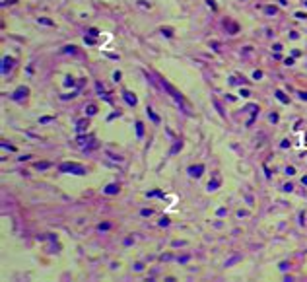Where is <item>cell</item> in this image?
<instances>
[{"instance_id":"obj_8","label":"cell","mask_w":307,"mask_h":282,"mask_svg":"<svg viewBox=\"0 0 307 282\" xmlns=\"http://www.w3.org/2000/svg\"><path fill=\"white\" fill-rule=\"evenodd\" d=\"M117 191H119V187H117V185H109V187L105 189V193H107V195H115Z\"/></svg>"},{"instance_id":"obj_19","label":"cell","mask_w":307,"mask_h":282,"mask_svg":"<svg viewBox=\"0 0 307 282\" xmlns=\"http://www.w3.org/2000/svg\"><path fill=\"white\" fill-rule=\"evenodd\" d=\"M179 148H181V144H179V142H177V144H175V146H173V150H171V152H173V154H175V152H177V150H179Z\"/></svg>"},{"instance_id":"obj_1","label":"cell","mask_w":307,"mask_h":282,"mask_svg":"<svg viewBox=\"0 0 307 282\" xmlns=\"http://www.w3.org/2000/svg\"><path fill=\"white\" fill-rule=\"evenodd\" d=\"M157 80H159V84H161V88H163V90H167V92L171 94V98H173V99H175V101H177V105H179V107H183V109H185V113H191V105L187 103V99L183 98V96H181L179 92H177L175 88L171 86L169 82H165V80H163V78H161V76H157Z\"/></svg>"},{"instance_id":"obj_7","label":"cell","mask_w":307,"mask_h":282,"mask_svg":"<svg viewBox=\"0 0 307 282\" xmlns=\"http://www.w3.org/2000/svg\"><path fill=\"white\" fill-rule=\"evenodd\" d=\"M146 111H148V117H150V119H152L154 123H159V117H157V115H155V113H154V111H152L150 107L146 109Z\"/></svg>"},{"instance_id":"obj_15","label":"cell","mask_w":307,"mask_h":282,"mask_svg":"<svg viewBox=\"0 0 307 282\" xmlns=\"http://www.w3.org/2000/svg\"><path fill=\"white\" fill-rule=\"evenodd\" d=\"M276 96H278V99H280V101H288V99L284 98V94H282V92H276Z\"/></svg>"},{"instance_id":"obj_14","label":"cell","mask_w":307,"mask_h":282,"mask_svg":"<svg viewBox=\"0 0 307 282\" xmlns=\"http://www.w3.org/2000/svg\"><path fill=\"white\" fill-rule=\"evenodd\" d=\"M39 23H47V25H53V22H51V20H47V18H39Z\"/></svg>"},{"instance_id":"obj_3","label":"cell","mask_w":307,"mask_h":282,"mask_svg":"<svg viewBox=\"0 0 307 282\" xmlns=\"http://www.w3.org/2000/svg\"><path fill=\"white\" fill-rule=\"evenodd\" d=\"M202 171H204V165H202V163H198V165H191V167H189V173L193 175V177H200Z\"/></svg>"},{"instance_id":"obj_4","label":"cell","mask_w":307,"mask_h":282,"mask_svg":"<svg viewBox=\"0 0 307 282\" xmlns=\"http://www.w3.org/2000/svg\"><path fill=\"white\" fill-rule=\"evenodd\" d=\"M27 94H29V90H27L25 86H20L16 92H14V96H12V98H14V99H22V98H25Z\"/></svg>"},{"instance_id":"obj_20","label":"cell","mask_w":307,"mask_h":282,"mask_svg":"<svg viewBox=\"0 0 307 282\" xmlns=\"http://www.w3.org/2000/svg\"><path fill=\"white\" fill-rule=\"evenodd\" d=\"M303 183H307V177H305V179H303Z\"/></svg>"},{"instance_id":"obj_18","label":"cell","mask_w":307,"mask_h":282,"mask_svg":"<svg viewBox=\"0 0 307 282\" xmlns=\"http://www.w3.org/2000/svg\"><path fill=\"white\" fill-rule=\"evenodd\" d=\"M89 35H91V37H95V35H99V33H97V29H93V27H91V29H89Z\"/></svg>"},{"instance_id":"obj_2","label":"cell","mask_w":307,"mask_h":282,"mask_svg":"<svg viewBox=\"0 0 307 282\" xmlns=\"http://www.w3.org/2000/svg\"><path fill=\"white\" fill-rule=\"evenodd\" d=\"M60 171H64V173L82 175V173H86V167L80 165V163H62V165H60Z\"/></svg>"},{"instance_id":"obj_11","label":"cell","mask_w":307,"mask_h":282,"mask_svg":"<svg viewBox=\"0 0 307 282\" xmlns=\"http://www.w3.org/2000/svg\"><path fill=\"white\" fill-rule=\"evenodd\" d=\"M136 132H138V136H142V134H144V129H142V123H136Z\"/></svg>"},{"instance_id":"obj_17","label":"cell","mask_w":307,"mask_h":282,"mask_svg":"<svg viewBox=\"0 0 307 282\" xmlns=\"http://www.w3.org/2000/svg\"><path fill=\"white\" fill-rule=\"evenodd\" d=\"M66 53H72V54H74V53H76V47H66Z\"/></svg>"},{"instance_id":"obj_6","label":"cell","mask_w":307,"mask_h":282,"mask_svg":"<svg viewBox=\"0 0 307 282\" xmlns=\"http://www.w3.org/2000/svg\"><path fill=\"white\" fill-rule=\"evenodd\" d=\"M88 119H82V121H78V132H84V130L88 129Z\"/></svg>"},{"instance_id":"obj_10","label":"cell","mask_w":307,"mask_h":282,"mask_svg":"<svg viewBox=\"0 0 307 282\" xmlns=\"http://www.w3.org/2000/svg\"><path fill=\"white\" fill-rule=\"evenodd\" d=\"M220 185V179H216V181H210V185H208V189L210 191H214V189H216V187H218Z\"/></svg>"},{"instance_id":"obj_13","label":"cell","mask_w":307,"mask_h":282,"mask_svg":"<svg viewBox=\"0 0 307 282\" xmlns=\"http://www.w3.org/2000/svg\"><path fill=\"white\" fill-rule=\"evenodd\" d=\"M161 33H163V35H167V37H171V35H173V31H171L169 27H163V29H161Z\"/></svg>"},{"instance_id":"obj_16","label":"cell","mask_w":307,"mask_h":282,"mask_svg":"<svg viewBox=\"0 0 307 282\" xmlns=\"http://www.w3.org/2000/svg\"><path fill=\"white\" fill-rule=\"evenodd\" d=\"M142 216H152V210H148V208H144V210H142Z\"/></svg>"},{"instance_id":"obj_5","label":"cell","mask_w":307,"mask_h":282,"mask_svg":"<svg viewBox=\"0 0 307 282\" xmlns=\"http://www.w3.org/2000/svg\"><path fill=\"white\" fill-rule=\"evenodd\" d=\"M122 96H124V101H126L128 105H136V98H132V94H130V92H124Z\"/></svg>"},{"instance_id":"obj_12","label":"cell","mask_w":307,"mask_h":282,"mask_svg":"<svg viewBox=\"0 0 307 282\" xmlns=\"http://www.w3.org/2000/svg\"><path fill=\"white\" fill-rule=\"evenodd\" d=\"M49 165H51V163H47V162H43V163H37V165H35V167H37V169H47V167H49Z\"/></svg>"},{"instance_id":"obj_9","label":"cell","mask_w":307,"mask_h":282,"mask_svg":"<svg viewBox=\"0 0 307 282\" xmlns=\"http://www.w3.org/2000/svg\"><path fill=\"white\" fill-rule=\"evenodd\" d=\"M86 113H88V115H95V105H88V107H86Z\"/></svg>"}]
</instances>
